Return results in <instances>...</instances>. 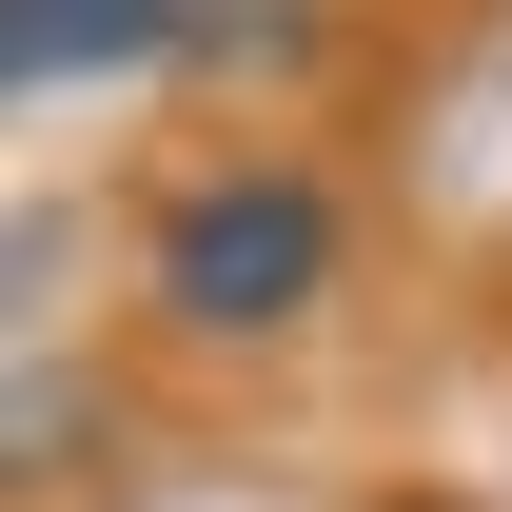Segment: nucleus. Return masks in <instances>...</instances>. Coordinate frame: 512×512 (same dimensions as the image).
<instances>
[{
    "label": "nucleus",
    "mask_w": 512,
    "mask_h": 512,
    "mask_svg": "<svg viewBox=\"0 0 512 512\" xmlns=\"http://www.w3.org/2000/svg\"><path fill=\"white\" fill-rule=\"evenodd\" d=\"M217 0H0V79L20 99H99V79H138V60H178Z\"/></svg>",
    "instance_id": "f03ea898"
},
{
    "label": "nucleus",
    "mask_w": 512,
    "mask_h": 512,
    "mask_svg": "<svg viewBox=\"0 0 512 512\" xmlns=\"http://www.w3.org/2000/svg\"><path fill=\"white\" fill-rule=\"evenodd\" d=\"M335 256H355V217H335L316 158H197V178L158 197V237H138V296H158V335H197V355H276V335L335 296Z\"/></svg>",
    "instance_id": "f257e3e1"
}]
</instances>
